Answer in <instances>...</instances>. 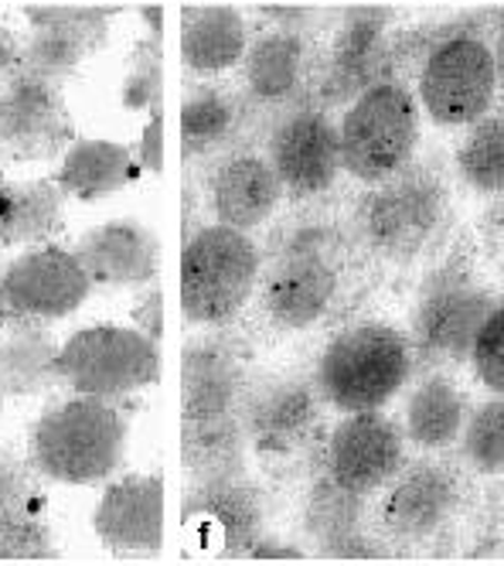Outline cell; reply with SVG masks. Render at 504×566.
Masks as SVG:
<instances>
[{
	"label": "cell",
	"mask_w": 504,
	"mask_h": 566,
	"mask_svg": "<svg viewBox=\"0 0 504 566\" xmlns=\"http://www.w3.org/2000/svg\"><path fill=\"white\" fill-rule=\"evenodd\" d=\"M18 59H21V45L14 42V34L0 28V78H11L18 72Z\"/></svg>",
	"instance_id": "cell-41"
},
{
	"label": "cell",
	"mask_w": 504,
	"mask_h": 566,
	"mask_svg": "<svg viewBox=\"0 0 504 566\" xmlns=\"http://www.w3.org/2000/svg\"><path fill=\"white\" fill-rule=\"evenodd\" d=\"M416 369L412 345L389 325H355L334 338L317 361L314 386L321 402L342 413H371L409 382Z\"/></svg>",
	"instance_id": "cell-4"
},
{
	"label": "cell",
	"mask_w": 504,
	"mask_h": 566,
	"mask_svg": "<svg viewBox=\"0 0 504 566\" xmlns=\"http://www.w3.org/2000/svg\"><path fill=\"white\" fill-rule=\"evenodd\" d=\"M137 154L134 147L99 140V137H75L72 147L62 154V165L55 171V185L65 198L78 201H99L106 195H116L119 188L137 181Z\"/></svg>",
	"instance_id": "cell-26"
},
{
	"label": "cell",
	"mask_w": 504,
	"mask_h": 566,
	"mask_svg": "<svg viewBox=\"0 0 504 566\" xmlns=\"http://www.w3.org/2000/svg\"><path fill=\"white\" fill-rule=\"evenodd\" d=\"M242 83L252 103L283 106L293 103L314 69V42L311 34L290 31H263L245 45Z\"/></svg>",
	"instance_id": "cell-22"
},
{
	"label": "cell",
	"mask_w": 504,
	"mask_h": 566,
	"mask_svg": "<svg viewBox=\"0 0 504 566\" xmlns=\"http://www.w3.org/2000/svg\"><path fill=\"white\" fill-rule=\"evenodd\" d=\"M460 509V484L440 464L399 474L382 505V530L396 546H423L440 536Z\"/></svg>",
	"instance_id": "cell-21"
},
{
	"label": "cell",
	"mask_w": 504,
	"mask_h": 566,
	"mask_svg": "<svg viewBox=\"0 0 504 566\" xmlns=\"http://www.w3.org/2000/svg\"><path fill=\"white\" fill-rule=\"evenodd\" d=\"M0 181H4V175H0Z\"/></svg>",
	"instance_id": "cell-45"
},
{
	"label": "cell",
	"mask_w": 504,
	"mask_h": 566,
	"mask_svg": "<svg viewBox=\"0 0 504 566\" xmlns=\"http://www.w3.org/2000/svg\"><path fill=\"white\" fill-rule=\"evenodd\" d=\"M321 420V396L311 379H273L245 392L242 430L245 440L266 458L293 454L307 443Z\"/></svg>",
	"instance_id": "cell-20"
},
{
	"label": "cell",
	"mask_w": 504,
	"mask_h": 566,
	"mask_svg": "<svg viewBox=\"0 0 504 566\" xmlns=\"http://www.w3.org/2000/svg\"><path fill=\"white\" fill-rule=\"evenodd\" d=\"M419 144V109L396 78H378L355 96L338 124L342 168L368 185L386 181L412 160Z\"/></svg>",
	"instance_id": "cell-8"
},
{
	"label": "cell",
	"mask_w": 504,
	"mask_h": 566,
	"mask_svg": "<svg viewBox=\"0 0 504 566\" xmlns=\"http://www.w3.org/2000/svg\"><path fill=\"white\" fill-rule=\"evenodd\" d=\"M260 21L270 24V31H290V34H311L314 28L327 24L330 14L321 8H252Z\"/></svg>",
	"instance_id": "cell-37"
},
{
	"label": "cell",
	"mask_w": 504,
	"mask_h": 566,
	"mask_svg": "<svg viewBox=\"0 0 504 566\" xmlns=\"http://www.w3.org/2000/svg\"><path fill=\"white\" fill-rule=\"evenodd\" d=\"M119 103L130 113H140V109L164 103V45H160V38L147 34L134 45Z\"/></svg>",
	"instance_id": "cell-32"
},
{
	"label": "cell",
	"mask_w": 504,
	"mask_h": 566,
	"mask_svg": "<svg viewBox=\"0 0 504 566\" xmlns=\"http://www.w3.org/2000/svg\"><path fill=\"white\" fill-rule=\"evenodd\" d=\"M342 232L324 222L293 226L266 266L260 307L283 332L311 328L330 307L342 283Z\"/></svg>",
	"instance_id": "cell-6"
},
{
	"label": "cell",
	"mask_w": 504,
	"mask_h": 566,
	"mask_svg": "<svg viewBox=\"0 0 504 566\" xmlns=\"http://www.w3.org/2000/svg\"><path fill=\"white\" fill-rule=\"evenodd\" d=\"M65 226V195L52 178L0 181V250L45 247Z\"/></svg>",
	"instance_id": "cell-27"
},
{
	"label": "cell",
	"mask_w": 504,
	"mask_h": 566,
	"mask_svg": "<svg viewBox=\"0 0 504 566\" xmlns=\"http://www.w3.org/2000/svg\"><path fill=\"white\" fill-rule=\"evenodd\" d=\"M137 165L150 175L164 171V103L150 106V119L137 140Z\"/></svg>",
	"instance_id": "cell-38"
},
{
	"label": "cell",
	"mask_w": 504,
	"mask_h": 566,
	"mask_svg": "<svg viewBox=\"0 0 504 566\" xmlns=\"http://www.w3.org/2000/svg\"><path fill=\"white\" fill-rule=\"evenodd\" d=\"M447 219L450 191L440 168L430 165H406L378 181L355 212V226L368 247L396 263L423 256L440 239Z\"/></svg>",
	"instance_id": "cell-5"
},
{
	"label": "cell",
	"mask_w": 504,
	"mask_h": 566,
	"mask_svg": "<svg viewBox=\"0 0 504 566\" xmlns=\"http://www.w3.org/2000/svg\"><path fill=\"white\" fill-rule=\"evenodd\" d=\"M0 413H4V392H0Z\"/></svg>",
	"instance_id": "cell-44"
},
{
	"label": "cell",
	"mask_w": 504,
	"mask_h": 566,
	"mask_svg": "<svg viewBox=\"0 0 504 566\" xmlns=\"http://www.w3.org/2000/svg\"><path fill=\"white\" fill-rule=\"evenodd\" d=\"M249 556H252V559H297L301 549H297V546H290V543H280V539H273V536H263L256 546L249 549Z\"/></svg>",
	"instance_id": "cell-40"
},
{
	"label": "cell",
	"mask_w": 504,
	"mask_h": 566,
	"mask_svg": "<svg viewBox=\"0 0 504 566\" xmlns=\"http://www.w3.org/2000/svg\"><path fill=\"white\" fill-rule=\"evenodd\" d=\"M396 21L392 8L365 4L348 8L334 28V42L327 65L317 78V109L348 106L355 96H361L378 78H386L389 62V28Z\"/></svg>",
	"instance_id": "cell-14"
},
{
	"label": "cell",
	"mask_w": 504,
	"mask_h": 566,
	"mask_svg": "<svg viewBox=\"0 0 504 566\" xmlns=\"http://www.w3.org/2000/svg\"><path fill=\"white\" fill-rule=\"evenodd\" d=\"M266 160L290 195H321L342 171L338 124L317 106L293 109L273 127Z\"/></svg>",
	"instance_id": "cell-16"
},
{
	"label": "cell",
	"mask_w": 504,
	"mask_h": 566,
	"mask_svg": "<svg viewBox=\"0 0 504 566\" xmlns=\"http://www.w3.org/2000/svg\"><path fill=\"white\" fill-rule=\"evenodd\" d=\"M249 24L239 8L188 4L181 8V62L195 75H219L242 62Z\"/></svg>",
	"instance_id": "cell-25"
},
{
	"label": "cell",
	"mask_w": 504,
	"mask_h": 566,
	"mask_svg": "<svg viewBox=\"0 0 504 566\" xmlns=\"http://www.w3.org/2000/svg\"><path fill=\"white\" fill-rule=\"evenodd\" d=\"M59 543L41 518H0V559H52Z\"/></svg>",
	"instance_id": "cell-36"
},
{
	"label": "cell",
	"mask_w": 504,
	"mask_h": 566,
	"mask_svg": "<svg viewBox=\"0 0 504 566\" xmlns=\"http://www.w3.org/2000/svg\"><path fill=\"white\" fill-rule=\"evenodd\" d=\"M140 18L147 21V28H150L154 38H164V8L147 4V8H140Z\"/></svg>",
	"instance_id": "cell-42"
},
{
	"label": "cell",
	"mask_w": 504,
	"mask_h": 566,
	"mask_svg": "<svg viewBox=\"0 0 504 566\" xmlns=\"http://www.w3.org/2000/svg\"><path fill=\"white\" fill-rule=\"evenodd\" d=\"M456 171L474 191L481 195H501L504 188V124L501 113H487L477 124H471V134L456 150Z\"/></svg>",
	"instance_id": "cell-31"
},
{
	"label": "cell",
	"mask_w": 504,
	"mask_h": 566,
	"mask_svg": "<svg viewBox=\"0 0 504 566\" xmlns=\"http://www.w3.org/2000/svg\"><path fill=\"white\" fill-rule=\"evenodd\" d=\"M8 321H49L69 317L93 294V280L82 270L72 250L38 247L11 260L0 273Z\"/></svg>",
	"instance_id": "cell-15"
},
{
	"label": "cell",
	"mask_w": 504,
	"mask_h": 566,
	"mask_svg": "<svg viewBox=\"0 0 504 566\" xmlns=\"http://www.w3.org/2000/svg\"><path fill=\"white\" fill-rule=\"evenodd\" d=\"M468 420V399L447 376H430L409 392L406 437L423 451H440L460 437Z\"/></svg>",
	"instance_id": "cell-29"
},
{
	"label": "cell",
	"mask_w": 504,
	"mask_h": 566,
	"mask_svg": "<svg viewBox=\"0 0 504 566\" xmlns=\"http://www.w3.org/2000/svg\"><path fill=\"white\" fill-rule=\"evenodd\" d=\"M55 379L75 396L119 402L160 379V348L137 328H82L59 348Z\"/></svg>",
	"instance_id": "cell-9"
},
{
	"label": "cell",
	"mask_w": 504,
	"mask_h": 566,
	"mask_svg": "<svg viewBox=\"0 0 504 566\" xmlns=\"http://www.w3.org/2000/svg\"><path fill=\"white\" fill-rule=\"evenodd\" d=\"M365 495H355L327 474L314 481L304 505V533L317 553L338 559H371L382 556V546L365 536Z\"/></svg>",
	"instance_id": "cell-24"
},
{
	"label": "cell",
	"mask_w": 504,
	"mask_h": 566,
	"mask_svg": "<svg viewBox=\"0 0 504 566\" xmlns=\"http://www.w3.org/2000/svg\"><path fill=\"white\" fill-rule=\"evenodd\" d=\"M38 478L34 464L0 454V518H41L45 492Z\"/></svg>",
	"instance_id": "cell-34"
},
{
	"label": "cell",
	"mask_w": 504,
	"mask_h": 566,
	"mask_svg": "<svg viewBox=\"0 0 504 566\" xmlns=\"http://www.w3.org/2000/svg\"><path fill=\"white\" fill-rule=\"evenodd\" d=\"M0 325H8V304H4V291H0Z\"/></svg>",
	"instance_id": "cell-43"
},
{
	"label": "cell",
	"mask_w": 504,
	"mask_h": 566,
	"mask_svg": "<svg viewBox=\"0 0 504 566\" xmlns=\"http://www.w3.org/2000/svg\"><path fill=\"white\" fill-rule=\"evenodd\" d=\"M75 140V124L62 86L11 75L0 90V165L55 160Z\"/></svg>",
	"instance_id": "cell-13"
},
{
	"label": "cell",
	"mask_w": 504,
	"mask_h": 566,
	"mask_svg": "<svg viewBox=\"0 0 504 566\" xmlns=\"http://www.w3.org/2000/svg\"><path fill=\"white\" fill-rule=\"evenodd\" d=\"M164 478L126 474L106 484L93 512V533L109 553L154 556L164 543Z\"/></svg>",
	"instance_id": "cell-19"
},
{
	"label": "cell",
	"mask_w": 504,
	"mask_h": 566,
	"mask_svg": "<svg viewBox=\"0 0 504 566\" xmlns=\"http://www.w3.org/2000/svg\"><path fill=\"white\" fill-rule=\"evenodd\" d=\"M494 304L497 297L464 263H443L419 291L409 338L412 355L423 361H464Z\"/></svg>",
	"instance_id": "cell-10"
},
{
	"label": "cell",
	"mask_w": 504,
	"mask_h": 566,
	"mask_svg": "<svg viewBox=\"0 0 504 566\" xmlns=\"http://www.w3.org/2000/svg\"><path fill=\"white\" fill-rule=\"evenodd\" d=\"M235 127V106L222 90L195 86L181 99V154L185 160L204 157L229 140Z\"/></svg>",
	"instance_id": "cell-30"
},
{
	"label": "cell",
	"mask_w": 504,
	"mask_h": 566,
	"mask_svg": "<svg viewBox=\"0 0 504 566\" xmlns=\"http://www.w3.org/2000/svg\"><path fill=\"white\" fill-rule=\"evenodd\" d=\"M402 430L382 413H348L327 440V478L355 495H371L402 468Z\"/></svg>",
	"instance_id": "cell-17"
},
{
	"label": "cell",
	"mask_w": 504,
	"mask_h": 566,
	"mask_svg": "<svg viewBox=\"0 0 504 566\" xmlns=\"http://www.w3.org/2000/svg\"><path fill=\"white\" fill-rule=\"evenodd\" d=\"M126 454V420L116 402L72 396L38 417L31 433V464L41 478L55 484L109 481Z\"/></svg>",
	"instance_id": "cell-3"
},
{
	"label": "cell",
	"mask_w": 504,
	"mask_h": 566,
	"mask_svg": "<svg viewBox=\"0 0 504 566\" xmlns=\"http://www.w3.org/2000/svg\"><path fill=\"white\" fill-rule=\"evenodd\" d=\"M464 458L481 474H501L504 468V402L494 396L474 410L464 423Z\"/></svg>",
	"instance_id": "cell-33"
},
{
	"label": "cell",
	"mask_w": 504,
	"mask_h": 566,
	"mask_svg": "<svg viewBox=\"0 0 504 566\" xmlns=\"http://www.w3.org/2000/svg\"><path fill=\"white\" fill-rule=\"evenodd\" d=\"M130 317H134V325L144 338L160 345V338H164V294H160V287L150 283V287L144 291V297H137Z\"/></svg>",
	"instance_id": "cell-39"
},
{
	"label": "cell",
	"mask_w": 504,
	"mask_h": 566,
	"mask_svg": "<svg viewBox=\"0 0 504 566\" xmlns=\"http://www.w3.org/2000/svg\"><path fill=\"white\" fill-rule=\"evenodd\" d=\"M116 14L119 8H55V4L24 8L31 38L28 45H21L14 75L62 86L82 62L103 49Z\"/></svg>",
	"instance_id": "cell-12"
},
{
	"label": "cell",
	"mask_w": 504,
	"mask_h": 566,
	"mask_svg": "<svg viewBox=\"0 0 504 566\" xmlns=\"http://www.w3.org/2000/svg\"><path fill=\"white\" fill-rule=\"evenodd\" d=\"M491 28H501V8H481L477 14H456L419 28L399 49H389V62L423 55L419 65V103L440 127H471L491 113L501 90V38L487 45Z\"/></svg>",
	"instance_id": "cell-1"
},
{
	"label": "cell",
	"mask_w": 504,
	"mask_h": 566,
	"mask_svg": "<svg viewBox=\"0 0 504 566\" xmlns=\"http://www.w3.org/2000/svg\"><path fill=\"white\" fill-rule=\"evenodd\" d=\"M245 392L242 361L225 342L181 348V468L188 481L245 474Z\"/></svg>",
	"instance_id": "cell-2"
},
{
	"label": "cell",
	"mask_w": 504,
	"mask_h": 566,
	"mask_svg": "<svg viewBox=\"0 0 504 566\" xmlns=\"http://www.w3.org/2000/svg\"><path fill=\"white\" fill-rule=\"evenodd\" d=\"M468 358L477 373V379L497 396L504 389V307L501 301L491 307V314L484 317V325L477 328Z\"/></svg>",
	"instance_id": "cell-35"
},
{
	"label": "cell",
	"mask_w": 504,
	"mask_h": 566,
	"mask_svg": "<svg viewBox=\"0 0 504 566\" xmlns=\"http://www.w3.org/2000/svg\"><path fill=\"white\" fill-rule=\"evenodd\" d=\"M263 256L249 232L204 226L185 232L181 247V314L188 325L222 328L245 307L260 283Z\"/></svg>",
	"instance_id": "cell-7"
},
{
	"label": "cell",
	"mask_w": 504,
	"mask_h": 566,
	"mask_svg": "<svg viewBox=\"0 0 504 566\" xmlns=\"http://www.w3.org/2000/svg\"><path fill=\"white\" fill-rule=\"evenodd\" d=\"M72 253L93 287L109 291L150 287L160 270V242L140 219H109L82 235Z\"/></svg>",
	"instance_id": "cell-18"
},
{
	"label": "cell",
	"mask_w": 504,
	"mask_h": 566,
	"mask_svg": "<svg viewBox=\"0 0 504 566\" xmlns=\"http://www.w3.org/2000/svg\"><path fill=\"white\" fill-rule=\"evenodd\" d=\"M181 525L195 546L219 556H249L266 536V502L245 474L188 481L181 495Z\"/></svg>",
	"instance_id": "cell-11"
},
{
	"label": "cell",
	"mask_w": 504,
	"mask_h": 566,
	"mask_svg": "<svg viewBox=\"0 0 504 566\" xmlns=\"http://www.w3.org/2000/svg\"><path fill=\"white\" fill-rule=\"evenodd\" d=\"M59 348L52 332L41 321H8V335L0 338V392L24 399L49 392L55 379Z\"/></svg>",
	"instance_id": "cell-28"
},
{
	"label": "cell",
	"mask_w": 504,
	"mask_h": 566,
	"mask_svg": "<svg viewBox=\"0 0 504 566\" xmlns=\"http://www.w3.org/2000/svg\"><path fill=\"white\" fill-rule=\"evenodd\" d=\"M283 198V185L273 175L270 160L256 154L229 157L225 165L212 175L208 188V206H212L219 226L249 232L263 226Z\"/></svg>",
	"instance_id": "cell-23"
}]
</instances>
